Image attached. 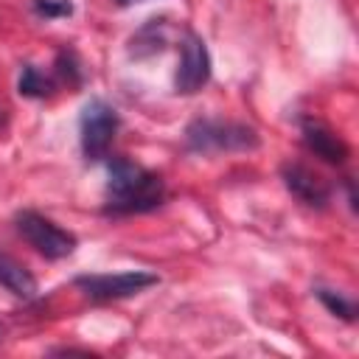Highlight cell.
Here are the masks:
<instances>
[{
	"mask_svg": "<svg viewBox=\"0 0 359 359\" xmlns=\"http://www.w3.org/2000/svg\"><path fill=\"white\" fill-rule=\"evenodd\" d=\"M165 199V185L154 171H146L143 165L112 157L107 160V216H132V213H149L160 208Z\"/></svg>",
	"mask_w": 359,
	"mask_h": 359,
	"instance_id": "obj_1",
	"label": "cell"
},
{
	"mask_svg": "<svg viewBox=\"0 0 359 359\" xmlns=\"http://www.w3.org/2000/svg\"><path fill=\"white\" fill-rule=\"evenodd\" d=\"M261 137L252 126L241 121H222V118H194L185 129V149L196 154L210 151H255Z\"/></svg>",
	"mask_w": 359,
	"mask_h": 359,
	"instance_id": "obj_2",
	"label": "cell"
},
{
	"mask_svg": "<svg viewBox=\"0 0 359 359\" xmlns=\"http://www.w3.org/2000/svg\"><path fill=\"white\" fill-rule=\"evenodd\" d=\"M121 129L118 109L104 98H90L79 118V137H81V154L90 163H98L109 154V146Z\"/></svg>",
	"mask_w": 359,
	"mask_h": 359,
	"instance_id": "obj_3",
	"label": "cell"
},
{
	"mask_svg": "<svg viewBox=\"0 0 359 359\" xmlns=\"http://www.w3.org/2000/svg\"><path fill=\"white\" fill-rule=\"evenodd\" d=\"M14 224H17V233L39 252L45 255L48 261H59V258H67L73 255L76 250V236L65 227H59L56 222H50L48 216L36 213V210H20L14 216Z\"/></svg>",
	"mask_w": 359,
	"mask_h": 359,
	"instance_id": "obj_4",
	"label": "cell"
},
{
	"mask_svg": "<svg viewBox=\"0 0 359 359\" xmlns=\"http://www.w3.org/2000/svg\"><path fill=\"white\" fill-rule=\"evenodd\" d=\"M90 300H121L132 297L149 286L160 283V275L146 269H129V272H109V275H79L73 280Z\"/></svg>",
	"mask_w": 359,
	"mask_h": 359,
	"instance_id": "obj_5",
	"label": "cell"
},
{
	"mask_svg": "<svg viewBox=\"0 0 359 359\" xmlns=\"http://www.w3.org/2000/svg\"><path fill=\"white\" fill-rule=\"evenodd\" d=\"M210 81V53L199 34L185 31L180 45V65L174 73V93L194 95Z\"/></svg>",
	"mask_w": 359,
	"mask_h": 359,
	"instance_id": "obj_6",
	"label": "cell"
},
{
	"mask_svg": "<svg viewBox=\"0 0 359 359\" xmlns=\"http://www.w3.org/2000/svg\"><path fill=\"white\" fill-rule=\"evenodd\" d=\"M280 177H283L286 191L294 199H300L303 205L320 208V210L328 208V202H331V185L317 171H311L309 165H303V163H283L280 165Z\"/></svg>",
	"mask_w": 359,
	"mask_h": 359,
	"instance_id": "obj_7",
	"label": "cell"
},
{
	"mask_svg": "<svg viewBox=\"0 0 359 359\" xmlns=\"http://www.w3.org/2000/svg\"><path fill=\"white\" fill-rule=\"evenodd\" d=\"M300 135H303V146L320 157L323 163L328 165H342L348 157H351V149L348 143L320 118H303L300 121Z\"/></svg>",
	"mask_w": 359,
	"mask_h": 359,
	"instance_id": "obj_8",
	"label": "cell"
},
{
	"mask_svg": "<svg viewBox=\"0 0 359 359\" xmlns=\"http://www.w3.org/2000/svg\"><path fill=\"white\" fill-rule=\"evenodd\" d=\"M0 286L6 292H11L14 297H20V300H34L36 292H39L36 278L17 258H11L3 250H0Z\"/></svg>",
	"mask_w": 359,
	"mask_h": 359,
	"instance_id": "obj_9",
	"label": "cell"
},
{
	"mask_svg": "<svg viewBox=\"0 0 359 359\" xmlns=\"http://www.w3.org/2000/svg\"><path fill=\"white\" fill-rule=\"evenodd\" d=\"M165 20H149L135 36H132V42H129V53L132 56H151V53H157V50H163L165 48Z\"/></svg>",
	"mask_w": 359,
	"mask_h": 359,
	"instance_id": "obj_10",
	"label": "cell"
},
{
	"mask_svg": "<svg viewBox=\"0 0 359 359\" xmlns=\"http://www.w3.org/2000/svg\"><path fill=\"white\" fill-rule=\"evenodd\" d=\"M53 87H56V81L48 79L36 65H22L20 79H17L20 95H25V98H45V95L53 93Z\"/></svg>",
	"mask_w": 359,
	"mask_h": 359,
	"instance_id": "obj_11",
	"label": "cell"
},
{
	"mask_svg": "<svg viewBox=\"0 0 359 359\" xmlns=\"http://www.w3.org/2000/svg\"><path fill=\"white\" fill-rule=\"evenodd\" d=\"M314 294H317V300L334 314V317H339V320H345V323H353L356 320V303L353 300H348L345 294H339V292H334V289H314Z\"/></svg>",
	"mask_w": 359,
	"mask_h": 359,
	"instance_id": "obj_12",
	"label": "cell"
},
{
	"mask_svg": "<svg viewBox=\"0 0 359 359\" xmlns=\"http://www.w3.org/2000/svg\"><path fill=\"white\" fill-rule=\"evenodd\" d=\"M56 76L62 81H67L70 87H79L81 84L84 73H81V65H79V59H76L73 50H59V56H56Z\"/></svg>",
	"mask_w": 359,
	"mask_h": 359,
	"instance_id": "obj_13",
	"label": "cell"
},
{
	"mask_svg": "<svg viewBox=\"0 0 359 359\" xmlns=\"http://www.w3.org/2000/svg\"><path fill=\"white\" fill-rule=\"evenodd\" d=\"M34 14L45 17V20H56V17H70L73 14V0H34Z\"/></svg>",
	"mask_w": 359,
	"mask_h": 359,
	"instance_id": "obj_14",
	"label": "cell"
},
{
	"mask_svg": "<svg viewBox=\"0 0 359 359\" xmlns=\"http://www.w3.org/2000/svg\"><path fill=\"white\" fill-rule=\"evenodd\" d=\"M50 353H84V356H90V351H81V348H53Z\"/></svg>",
	"mask_w": 359,
	"mask_h": 359,
	"instance_id": "obj_15",
	"label": "cell"
},
{
	"mask_svg": "<svg viewBox=\"0 0 359 359\" xmlns=\"http://www.w3.org/2000/svg\"><path fill=\"white\" fill-rule=\"evenodd\" d=\"M348 202H351V210H356V194H353V180H348Z\"/></svg>",
	"mask_w": 359,
	"mask_h": 359,
	"instance_id": "obj_16",
	"label": "cell"
},
{
	"mask_svg": "<svg viewBox=\"0 0 359 359\" xmlns=\"http://www.w3.org/2000/svg\"><path fill=\"white\" fill-rule=\"evenodd\" d=\"M121 8H126V6H135V3H143V0H115Z\"/></svg>",
	"mask_w": 359,
	"mask_h": 359,
	"instance_id": "obj_17",
	"label": "cell"
},
{
	"mask_svg": "<svg viewBox=\"0 0 359 359\" xmlns=\"http://www.w3.org/2000/svg\"><path fill=\"white\" fill-rule=\"evenodd\" d=\"M0 339H3V325H0Z\"/></svg>",
	"mask_w": 359,
	"mask_h": 359,
	"instance_id": "obj_18",
	"label": "cell"
}]
</instances>
